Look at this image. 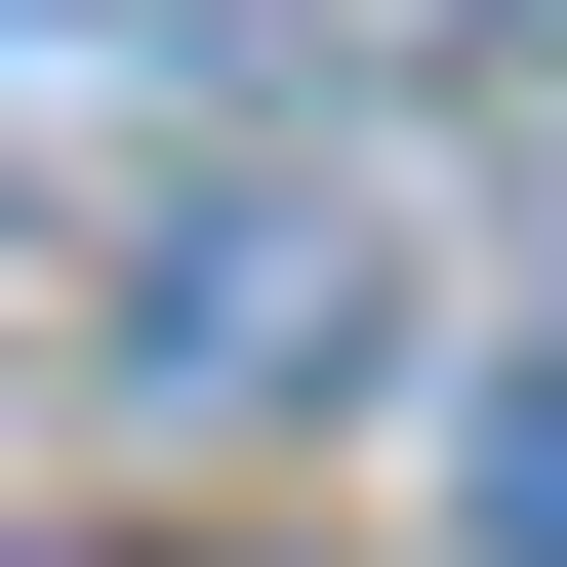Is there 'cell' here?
<instances>
[{
    "label": "cell",
    "mask_w": 567,
    "mask_h": 567,
    "mask_svg": "<svg viewBox=\"0 0 567 567\" xmlns=\"http://www.w3.org/2000/svg\"><path fill=\"white\" fill-rule=\"evenodd\" d=\"M486 567H567V365H527V405H486Z\"/></svg>",
    "instance_id": "6da1fadb"
}]
</instances>
